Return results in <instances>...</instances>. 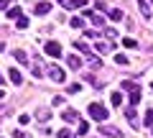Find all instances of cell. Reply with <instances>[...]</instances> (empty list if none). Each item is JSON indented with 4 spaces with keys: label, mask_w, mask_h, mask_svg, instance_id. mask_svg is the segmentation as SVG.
<instances>
[{
    "label": "cell",
    "mask_w": 153,
    "mask_h": 138,
    "mask_svg": "<svg viewBox=\"0 0 153 138\" xmlns=\"http://www.w3.org/2000/svg\"><path fill=\"white\" fill-rule=\"evenodd\" d=\"M89 118H94L97 123H105L110 118V113H107V107H102L100 102H92V105H89Z\"/></svg>",
    "instance_id": "obj_1"
},
{
    "label": "cell",
    "mask_w": 153,
    "mask_h": 138,
    "mask_svg": "<svg viewBox=\"0 0 153 138\" xmlns=\"http://www.w3.org/2000/svg\"><path fill=\"white\" fill-rule=\"evenodd\" d=\"M123 90H128V92H130V105L135 107L138 102H140V87H138L135 82H123Z\"/></svg>",
    "instance_id": "obj_2"
},
{
    "label": "cell",
    "mask_w": 153,
    "mask_h": 138,
    "mask_svg": "<svg viewBox=\"0 0 153 138\" xmlns=\"http://www.w3.org/2000/svg\"><path fill=\"white\" fill-rule=\"evenodd\" d=\"M100 136H107V138H123L120 128L110 125V123H100Z\"/></svg>",
    "instance_id": "obj_3"
},
{
    "label": "cell",
    "mask_w": 153,
    "mask_h": 138,
    "mask_svg": "<svg viewBox=\"0 0 153 138\" xmlns=\"http://www.w3.org/2000/svg\"><path fill=\"white\" fill-rule=\"evenodd\" d=\"M49 77L54 79V82H66V72L61 66H56V64H49Z\"/></svg>",
    "instance_id": "obj_4"
},
{
    "label": "cell",
    "mask_w": 153,
    "mask_h": 138,
    "mask_svg": "<svg viewBox=\"0 0 153 138\" xmlns=\"http://www.w3.org/2000/svg\"><path fill=\"white\" fill-rule=\"evenodd\" d=\"M44 51H46L49 56H54V59H59V56H61V44H56V41H46Z\"/></svg>",
    "instance_id": "obj_5"
},
{
    "label": "cell",
    "mask_w": 153,
    "mask_h": 138,
    "mask_svg": "<svg viewBox=\"0 0 153 138\" xmlns=\"http://www.w3.org/2000/svg\"><path fill=\"white\" fill-rule=\"evenodd\" d=\"M61 8H69V10H74V8H82L87 0H56Z\"/></svg>",
    "instance_id": "obj_6"
},
{
    "label": "cell",
    "mask_w": 153,
    "mask_h": 138,
    "mask_svg": "<svg viewBox=\"0 0 153 138\" xmlns=\"http://www.w3.org/2000/svg\"><path fill=\"white\" fill-rule=\"evenodd\" d=\"M61 120H66V123H76V120H79V113H76V110H64V113H61Z\"/></svg>",
    "instance_id": "obj_7"
},
{
    "label": "cell",
    "mask_w": 153,
    "mask_h": 138,
    "mask_svg": "<svg viewBox=\"0 0 153 138\" xmlns=\"http://www.w3.org/2000/svg\"><path fill=\"white\" fill-rule=\"evenodd\" d=\"M33 10H36V16H46V13L51 10V3H46V0H44V3H36Z\"/></svg>",
    "instance_id": "obj_8"
},
{
    "label": "cell",
    "mask_w": 153,
    "mask_h": 138,
    "mask_svg": "<svg viewBox=\"0 0 153 138\" xmlns=\"http://www.w3.org/2000/svg\"><path fill=\"white\" fill-rule=\"evenodd\" d=\"M8 77H10V82H13V84H18V87H21V84H23V77H21V72H18L16 66H13L10 72H8Z\"/></svg>",
    "instance_id": "obj_9"
},
{
    "label": "cell",
    "mask_w": 153,
    "mask_h": 138,
    "mask_svg": "<svg viewBox=\"0 0 153 138\" xmlns=\"http://www.w3.org/2000/svg\"><path fill=\"white\" fill-rule=\"evenodd\" d=\"M125 118H128V120H130L133 123V128H138V125H140V123H138V118H135V107H125Z\"/></svg>",
    "instance_id": "obj_10"
},
{
    "label": "cell",
    "mask_w": 153,
    "mask_h": 138,
    "mask_svg": "<svg viewBox=\"0 0 153 138\" xmlns=\"http://www.w3.org/2000/svg\"><path fill=\"white\" fill-rule=\"evenodd\" d=\"M66 64H69L71 69H82V59H79V56H76V54H71L69 59H66Z\"/></svg>",
    "instance_id": "obj_11"
},
{
    "label": "cell",
    "mask_w": 153,
    "mask_h": 138,
    "mask_svg": "<svg viewBox=\"0 0 153 138\" xmlns=\"http://www.w3.org/2000/svg\"><path fill=\"white\" fill-rule=\"evenodd\" d=\"M84 16H87V18H89V21H92V23H94V26H105V18H100V16H94V13H92V10H84Z\"/></svg>",
    "instance_id": "obj_12"
},
{
    "label": "cell",
    "mask_w": 153,
    "mask_h": 138,
    "mask_svg": "<svg viewBox=\"0 0 153 138\" xmlns=\"http://www.w3.org/2000/svg\"><path fill=\"white\" fill-rule=\"evenodd\" d=\"M36 118H38V120H49V118H51V110H49V107H38V110H36Z\"/></svg>",
    "instance_id": "obj_13"
},
{
    "label": "cell",
    "mask_w": 153,
    "mask_h": 138,
    "mask_svg": "<svg viewBox=\"0 0 153 138\" xmlns=\"http://www.w3.org/2000/svg\"><path fill=\"white\" fill-rule=\"evenodd\" d=\"M138 8H140L143 18H151V8H148V0H138Z\"/></svg>",
    "instance_id": "obj_14"
},
{
    "label": "cell",
    "mask_w": 153,
    "mask_h": 138,
    "mask_svg": "<svg viewBox=\"0 0 153 138\" xmlns=\"http://www.w3.org/2000/svg\"><path fill=\"white\" fill-rule=\"evenodd\" d=\"M115 44H102V41H97V51L100 54H107V51H112Z\"/></svg>",
    "instance_id": "obj_15"
},
{
    "label": "cell",
    "mask_w": 153,
    "mask_h": 138,
    "mask_svg": "<svg viewBox=\"0 0 153 138\" xmlns=\"http://www.w3.org/2000/svg\"><path fill=\"white\" fill-rule=\"evenodd\" d=\"M107 16L112 18V21H120V18H123V10H120V8H112V10H107Z\"/></svg>",
    "instance_id": "obj_16"
},
{
    "label": "cell",
    "mask_w": 153,
    "mask_h": 138,
    "mask_svg": "<svg viewBox=\"0 0 153 138\" xmlns=\"http://www.w3.org/2000/svg\"><path fill=\"white\" fill-rule=\"evenodd\" d=\"M13 56H16V59L21 61V64H28V61H26V59H28V54H26V51H21V49H18V51H13Z\"/></svg>",
    "instance_id": "obj_17"
},
{
    "label": "cell",
    "mask_w": 153,
    "mask_h": 138,
    "mask_svg": "<svg viewBox=\"0 0 153 138\" xmlns=\"http://www.w3.org/2000/svg\"><path fill=\"white\" fill-rule=\"evenodd\" d=\"M16 26L21 28V31H23V28H28V18H26V16H18V18H16Z\"/></svg>",
    "instance_id": "obj_18"
},
{
    "label": "cell",
    "mask_w": 153,
    "mask_h": 138,
    "mask_svg": "<svg viewBox=\"0 0 153 138\" xmlns=\"http://www.w3.org/2000/svg\"><path fill=\"white\" fill-rule=\"evenodd\" d=\"M74 49H76V51H82V54H89V46L82 44V41H74Z\"/></svg>",
    "instance_id": "obj_19"
},
{
    "label": "cell",
    "mask_w": 153,
    "mask_h": 138,
    "mask_svg": "<svg viewBox=\"0 0 153 138\" xmlns=\"http://www.w3.org/2000/svg\"><path fill=\"white\" fill-rule=\"evenodd\" d=\"M123 46H125V49H135V46H138V41L128 36V39H123Z\"/></svg>",
    "instance_id": "obj_20"
},
{
    "label": "cell",
    "mask_w": 153,
    "mask_h": 138,
    "mask_svg": "<svg viewBox=\"0 0 153 138\" xmlns=\"http://www.w3.org/2000/svg\"><path fill=\"white\" fill-rule=\"evenodd\" d=\"M110 102H112V105H123V95H120V92H112Z\"/></svg>",
    "instance_id": "obj_21"
},
{
    "label": "cell",
    "mask_w": 153,
    "mask_h": 138,
    "mask_svg": "<svg viewBox=\"0 0 153 138\" xmlns=\"http://www.w3.org/2000/svg\"><path fill=\"white\" fill-rule=\"evenodd\" d=\"M18 16H21V8H16V5L8 8V18H18Z\"/></svg>",
    "instance_id": "obj_22"
},
{
    "label": "cell",
    "mask_w": 153,
    "mask_h": 138,
    "mask_svg": "<svg viewBox=\"0 0 153 138\" xmlns=\"http://www.w3.org/2000/svg\"><path fill=\"white\" fill-rule=\"evenodd\" d=\"M115 61H117V64H120V66H125V64H128V61H130V59H128L125 54H117V56H115Z\"/></svg>",
    "instance_id": "obj_23"
},
{
    "label": "cell",
    "mask_w": 153,
    "mask_h": 138,
    "mask_svg": "<svg viewBox=\"0 0 153 138\" xmlns=\"http://www.w3.org/2000/svg\"><path fill=\"white\" fill-rule=\"evenodd\" d=\"M143 125H153V110L146 113V118H143Z\"/></svg>",
    "instance_id": "obj_24"
},
{
    "label": "cell",
    "mask_w": 153,
    "mask_h": 138,
    "mask_svg": "<svg viewBox=\"0 0 153 138\" xmlns=\"http://www.w3.org/2000/svg\"><path fill=\"white\" fill-rule=\"evenodd\" d=\"M69 23H71V28H82V26H84V21H82V18H71Z\"/></svg>",
    "instance_id": "obj_25"
},
{
    "label": "cell",
    "mask_w": 153,
    "mask_h": 138,
    "mask_svg": "<svg viewBox=\"0 0 153 138\" xmlns=\"http://www.w3.org/2000/svg\"><path fill=\"white\" fill-rule=\"evenodd\" d=\"M56 138H74V136H71V133H69V131H66V128H61V131H59V133H56Z\"/></svg>",
    "instance_id": "obj_26"
},
{
    "label": "cell",
    "mask_w": 153,
    "mask_h": 138,
    "mask_svg": "<svg viewBox=\"0 0 153 138\" xmlns=\"http://www.w3.org/2000/svg\"><path fill=\"white\" fill-rule=\"evenodd\" d=\"M87 133H89V125L87 123H79V136H87Z\"/></svg>",
    "instance_id": "obj_27"
},
{
    "label": "cell",
    "mask_w": 153,
    "mask_h": 138,
    "mask_svg": "<svg viewBox=\"0 0 153 138\" xmlns=\"http://www.w3.org/2000/svg\"><path fill=\"white\" fill-rule=\"evenodd\" d=\"M10 3H13V0H0V10H8V8H10Z\"/></svg>",
    "instance_id": "obj_28"
},
{
    "label": "cell",
    "mask_w": 153,
    "mask_h": 138,
    "mask_svg": "<svg viewBox=\"0 0 153 138\" xmlns=\"http://www.w3.org/2000/svg\"><path fill=\"white\" fill-rule=\"evenodd\" d=\"M105 36H107V39H115L117 33H115V28H105Z\"/></svg>",
    "instance_id": "obj_29"
},
{
    "label": "cell",
    "mask_w": 153,
    "mask_h": 138,
    "mask_svg": "<svg viewBox=\"0 0 153 138\" xmlns=\"http://www.w3.org/2000/svg\"><path fill=\"white\" fill-rule=\"evenodd\" d=\"M13 138H26V133H21V131H16V133H13Z\"/></svg>",
    "instance_id": "obj_30"
},
{
    "label": "cell",
    "mask_w": 153,
    "mask_h": 138,
    "mask_svg": "<svg viewBox=\"0 0 153 138\" xmlns=\"http://www.w3.org/2000/svg\"><path fill=\"white\" fill-rule=\"evenodd\" d=\"M0 84H3V74H0Z\"/></svg>",
    "instance_id": "obj_31"
},
{
    "label": "cell",
    "mask_w": 153,
    "mask_h": 138,
    "mask_svg": "<svg viewBox=\"0 0 153 138\" xmlns=\"http://www.w3.org/2000/svg\"><path fill=\"white\" fill-rule=\"evenodd\" d=\"M151 90H153V82H151Z\"/></svg>",
    "instance_id": "obj_32"
},
{
    "label": "cell",
    "mask_w": 153,
    "mask_h": 138,
    "mask_svg": "<svg viewBox=\"0 0 153 138\" xmlns=\"http://www.w3.org/2000/svg\"><path fill=\"white\" fill-rule=\"evenodd\" d=\"M0 110H3V105H0Z\"/></svg>",
    "instance_id": "obj_33"
},
{
    "label": "cell",
    "mask_w": 153,
    "mask_h": 138,
    "mask_svg": "<svg viewBox=\"0 0 153 138\" xmlns=\"http://www.w3.org/2000/svg\"><path fill=\"white\" fill-rule=\"evenodd\" d=\"M151 3H153V0H151Z\"/></svg>",
    "instance_id": "obj_34"
}]
</instances>
